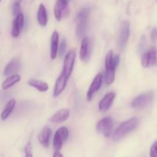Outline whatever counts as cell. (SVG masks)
Returning a JSON list of instances; mask_svg holds the SVG:
<instances>
[{"mask_svg": "<svg viewBox=\"0 0 157 157\" xmlns=\"http://www.w3.org/2000/svg\"><path fill=\"white\" fill-rule=\"evenodd\" d=\"M140 121L137 118L133 117L123 122L113 133L112 138L114 141H119L125 137L130 132L133 131L138 127Z\"/></svg>", "mask_w": 157, "mask_h": 157, "instance_id": "1", "label": "cell"}, {"mask_svg": "<svg viewBox=\"0 0 157 157\" xmlns=\"http://www.w3.org/2000/svg\"><path fill=\"white\" fill-rule=\"evenodd\" d=\"M90 9L89 8H83L76 15L77 20V29L76 33L78 38H83L84 36L87 25H88L89 15H90Z\"/></svg>", "mask_w": 157, "mask_h": 157, "instance_id": "2", "label": "cell"}, {"mask_svg": "<svg viewBox=\"0 0 157 157\" xmlns=\"http://www.w3.org/2000/svg\"><path fill=\"white\" fill-rule=\"evenodd\" d=\"M117 67L114 62L113 52L112 50L109 51L105 58V81L107 85H110L114 81Z\"/></svg>", "mask_w": 157, "mask_h": 157, "instance_id": "3", "label": "cell"}, {"mask_svg": "<svg viewBox=\"0 0 157 157\" xmlns=\"http://www.w3.org/2000/svg\"><path fill=\"white\" fill-rule=\"evenodd\" d=\"M77 54L76 51L75 49H71L64 56V65L61 73L67 77V78H70L71 75H72V72L74 70V66H75V60H76Z\"/></svg>", "mask_w": 157, "mask_h": 157, "instance_id": "4", "label": "cell"}, {"mask_svg": "<svg viewBox=\"0 0 157 157\" xmlns=\"http://www.w3.org/2000/svg\"><path fill=\"white\" fill-rule=\"evenodd\" d=\"M113 128V121L110 117H104L100 120L96 126V130L105 137H109L112 133Z\"/></svg>", "mask_w": 157, "mask_h": 157, "instance_id": "5", "label": "cell"}, {"mask_svg": "<svg viewBox=\"0 0 157 157\" xmlns=\"http://www.w3.org/2000/svg\"><path fill=\"white\" fill-rule=\"evenodd\" d=\"M69 136V130L67 127H61L57 130L55 132V136L53 140V147L54 149L57 151H59L63 147V144H64L67 140Z\"/></svg>", "mask_w": 157, "mask_h": 157, "instance_id": "6", "label": "cell"}, {"mask_svg": "<svg viewBox=\"0 0 157 157\" xmlns=\"http://www.w3.org/2000/svg\"><path fill=\"white\" fill-rule=\"evenodd\" d=\"M153 93L152 91L142 94L135 98L131 102V107L135 109L144 108L152 102L153 99Z\"/></svg>", "mask_w": 157, "mask_h": 157, "instance_id": "7", "label": "cell"}, {"mask_svg": "<svg viewBox=\"0 0 157 157\" xmlns=\"http://www.w3.org/2000/svg\"><path fill=\"white\" fill-rule=\"evenodd\" d=\"M70 0H57L54 8V15L58 21H60L69 12L68 3Z\"/></svg>", "mask_w": 157, "mask_h": 157, "instance_id": "8", "label": "cell"}, {"mask_svg": "<svg viewBox=\"0 0 157 157\" xmlns=\"http://www.w3.org/2000/svg\"><path fill=\"white\" fill-rule=\"evenodd\" d=\"M130 22L128 21H124L121 24L117 40L118 47L121 49L124 48L127 45V41L129 40V37H130Z\"/></svg>", "mask_w": 157, "mask_h": 157, "instance_id": "9", "label": "cell"}, {"mask_svg": "<svg viewBox=\"0 0 157 157\" xmlns=\"http://www.w3.org/2000/svg\"><path fill=\"white\" fill-rule=\"evenodd\" d=\"M103 80H104V76H103L102 73H99L95 76L94 78L93 81L90 84V87H89L87 93V100L88 101H91L92 98H93L94 95L95 93L101 89V86L103 84Z\"/></svg>", "mask_w": 157, "mask_h": 157, "instance_id": "10", "label": "cell"}, {"mask_svg": "<svg viewBox=\"0 0 157 157\" xmlns=\"http://www.w3.org/2000/svg\"><path fill=\"white\" fill-rule=\"evenodd\" d=\"M92 49L91 39L88 37H84L82 39L80 48V58L82 61H87L90 57Z\"/></svg>", "mask_w": 157, "mask_h": 157, "instance_id": "11", "label": "cell"}, {"mask_svg": "<svg viewBox=\"0 0 157 157\" xmlns=\"http://www.w3.org/2000/svg\"><path fill=\"white\" fill-rule=\"evenodd\" d=\"M156 61V49L151 48L143 55L141 58V64L144 67H150L155 64Z\"/></svg>", "mask_w": 157, "mask_h": 157, "instance_id": "12", "label": "cell"}, {"mask_svg": "<svg viewBox=\"0 0 157 157\" xmlns=\"http://www.w3.org/2000/svg\"><path fill=\"white\" fill-rule=\"evenodd\" d=\"M24 23L25 17L24 15L21 12L15 16V19L13 20V22H12L11 35L13 38H17V37L19 36L20 33L23 29V26H24Z\"/></svg>", "mask_w": 157, "mask_h": 157, "instance_id": "13", "label": "cell"}, {"mask_svg": "<svg viewBox=\"0 0 157 157\" xmlns=\"http://www.w3.org/2000/svg\"><path fill=\"white\" fill-rule=\"evenodd\" d=\"M115 98H116V94L113 93V92H109V93L106 94L98 104V109H99L100 111H107L113 104Z\"/></svg>", "mask_w": 157, "mask_h": 157, "instance_id": "14", "label": "cell"}, {"mask_svg": "<svg viewBox=\"0 0 157 157\" xmlns=\"http://www.w3.org/2000/svg\"><path fill=\"white\" fill-rule=\"evenodd\" d=\"M67 81H68V78H67V77L64 76L62 73H61V75L58 76L56 81H55V87H54L53 90L54 98L58 97L63 91H64L66 86H67Z\"/></svg>", "mask_w": 157, "mask_h": 157, "instance_id": "15", "label": "cell"}, {"mask_svg": "<svg viewBox=\"0 0 157 157\" xmlns=\"http://www.w3.org/2000/svg\"><path fill=\"white\" fill-rule=\"evenodd\" d=\"M70 116V110L68 109H61L52 115L50 121L55 124H61L67 121Z\"/></svg>", "mask_w": 157, "mask_h": 157, "instance_id": "16", "label": "cell"}, {"mask_svg": "<svg viewBox=\"0 0 157 157\" xmlns=\"http://www.w3.org/2000/svg\"><path fill=\"white\" fill-rule=\"evenodd\" d=\"M52 135V129L49 128V127H44L38 136V142L40 143L41 145H42L43 147L47 148V147H48L49 146V142H50V139Z\"/></svg>", "mask_w": 157, "mask_h": 157, "instance_id": "17", "label": "cell"}, {"mask_svg": "<svg viewBox=\"0 0 157 157\" xmlns=\"http://www.w3.org/2000/svg\"><path fill=\"white\" fill-rule=\"evenodd\" d=\"M21 68V62L17 58H14L12 61H9L4 69L5 76H10L15 75V72L18 71Z\"/></svg>", "mask_w": 157, "mask_h": 157, "instance_id": "18", "label": "cell"}, {"mask_svg": "<svg viewBox=\"0 0 157 157\" xmlns=\"http://www.w3.org/2000/svg\"><path fill=\"white\" fill-rule=\"evenodd\" d=\"M58 43H59V34L57 31L52 33L51 37V58L52 60H55L57 58V55L58 53Z\"/></svg>", "mask_w": 157, "mask_h": 157, "instance_id": "19", "label": "cell"}, {"mask_svg": "<svg viewBox=\"0 0 157 157\" xmlns=\"http://www.w3.org/2000/svg\"><path fill=\"white\" fill-rule=\"evenodd\" d=\"M37 21L41 27H45L48 25V18L47 10L44 5L40 4L38 7V12H37Z\"/></svg>", "mask_w": 157, "mask_h": 157, "instance_id": "20", "label": "cell"}, {"mask_svg": "<svg viewBox=\"0 0 157 157\" xmlns=\"http://www.w3.org/2000/svg\"><path fill=\"white\" fill-rule=\"evenodd\" d=\"M28 84L31 86V87L37 89L40 92H46L49 88L48 84L46 82L40 81V80L38 79H34V78L29 80L28 81Z\"/></svg>", "mask_w": 157, "mask_h": 157, "instance_id": "21", "label": "cell"}, {"mask_svg": "<svg viewBox=\"0 0 157 157\" xmlns=\"http://www.w3.org/2000/svg\"><path fill=\"white\" fill-rule=\"evenodd\" d=\"M21 81V76L19 75H17V74H15V75H10L8 78H6L2 83V87L3 90H8L9 88L12 87V86L15 85V84L18 83Z\"/></svg>", "mask_w": 157, "mask_h": 157, "instance_id": "22", "label": "cell"}, {"mask_svg": "<svg viewBox=\"0 0 157 157\" xmlns=\"http://www.w3.org/2000/svg\"><path fill=\"white\" fill-rule=\"evenodd\" d=\"M15 105H16V101L15 99H11L9 102L7 103V104L5 107L4 110H2V112L1 113V119L2 121L7 119L10 114L12 113V112L13 111V110L15 109Z\"/></svg>", "mask_w": 157, "mask_h": 157, "instance_id": "23", "label": "cell"}, {"mask_svg": "<svg viewBox=\"0 0 157 157\" xmlns=\"http://www.w3.org/2000/svg\"><path fill=\"white\" fill-rule=\"evenodd\" d=\"M66 49H67V41L65 39H63L60 44L59 48H58V54H59L60 57H63L65 55Z\"/></svg>", "mask_w": 157, "mask_h": 157, "instance_id": "24", "label": "cell"}, {"mask_svg": "<svg viewBox=\"0 0 157 157\" xmlns=\"http://www.w3.org/2000/svg\"><path fill=\"white\" fill-rule=\"evenodd\" d=\"M20 2H21L17 0V1L15 2L13 6H12V14H13V15H15V16L18 14L21 13V5H20Z\"/></svg>", "mask_w": 157, "mask_h": 157, "instance_id": "25", "label": "cell"}, {"mask_svg": "<svg viewBox=\"0 0 157 157\" xmlns=\"http://www.w3.org/2000/svg\"><path fill=\"white\" fill-rule=\"evenodd\" d=\"M25 157H33L32 156V146L30 142L28 143L25 147Z\"/></svg>", "mask_w": 157, "mask_h": 157, "instance_id": "26", "label": "cell"}, {"mask_svg": "<svg viewBox=\"0 0 157 157\" xmlns=\"http://www.w3.org/2000/svg\"><path fill=\"white\" fill-rule=\"evenodd\" d=\"M150 157H157V140L155 141L151 146Z\"/></svg>", "mask_w": 157, "mask_h": 157, "instance_id": "27", "label": "cell"}, {"mask_svg": "<svg viewBox=\"0 0 157 157\" xmlns=\"http://www.w3.org/2000/svg\"><path fill=\"white\" fill-rule=\"evenodd\" d=\"M150 38L153 41H155L157 39V28H153L150 33Z\"/></svg>", "mask_w": 157, "mask_h": 157, "instance_id": "28", "label": "cell"}, {"mask_svg": "<svg viewBox=\"0 0 157 157\" xmlns=\"http://www.w3.org/2000/svg\"><path fill=\"white\" fill-rule=\"evenodd\" d=\"M120 60H121V58H120V55H114V62H115V64H116L117 67L118 64H119Z\"/></svg>", "mask_w": 157, "mask_h": 157, "instance_id": "29", "label": "cell"}, {"mask_svg": "<svg viewBox=\"0 0 157 157\" xmlns=\"http://www.w3.org/2000/svg\"><path fill=\"white\" fill-rule=\"evenodd\" d=\"M53 157H63V155L61 154L59 151H57V150H55V152L54 153V154H53Z\"/></svg>", "mask_w": 157, "mask_h": 157, "instance_id": "30", "label": "cell"}, {"mask_svg": "<svg viewBox=\"0 0 157 157\" xmlns=\"http://www.w3.org/2000/svg\"><path fill=\"white\" fill-rule=\"evenodd\" d=\"M2 1V0H0V2H1Z\"/></svg>", "mask_w": 157, "mask_h": 157, "instance_id": "31", "label": "cell"}, {"mask_svg": "<svg viewBox=\"0 0 157 157\" xmlns=\"http://www.w3.org/2000/svg\"><path fill=\"white\" fill-rule=\"evenodd\" d=\"M156 2H157V0H156Z\"/></svg>", "mask_w": 157, "mask_h": 157, "instance_id": "32", "label": "cell"}]
</instances>
